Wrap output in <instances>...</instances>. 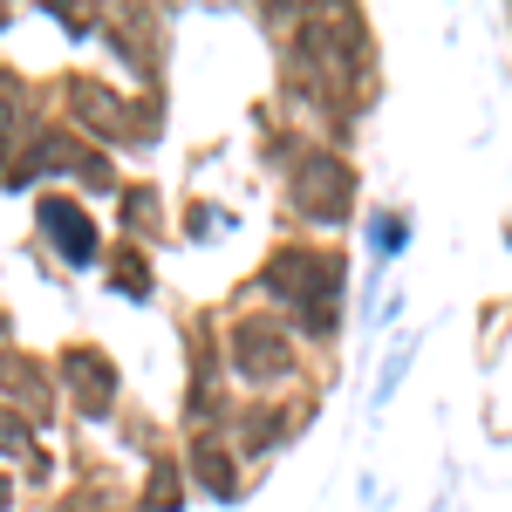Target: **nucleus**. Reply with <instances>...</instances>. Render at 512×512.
Instances as JSON below:
<instances>
[{
    "instance_id": "obj_1",
    "label": "nucleus",
    "mask_w": 512,
    "mask_h": 512,
    "mask_svg": "<svg viewBox=\"0 0 512 512\" xmlns=\"http://www.w3.org/2000/svg\"><path fill=\"white\" fill-rule=\"evenodd\" d=\"M294 205H301L308 219H321V226H335V219L349 212V171L315 158L308 171H294Z\"/></svg>"
},
{
    "instance_id": "obj_3",
    "label": "nucleus",
    "mask_w": 512,
    "mask_h": 512,
    "mask_svg": "<svg viewBox=\"0 0 512 512\" xmlns=\"http://www.w3.org/2000/svg\"><path fill=\"white\" fill-rule=\"evenodd\" d=\"M41 226H48V239L69 253V260H96V233H89V219H82V205H69V198H48L41 205Z\"/></svg>"
},
{
    "instance_id": "obj_8",
    "label": "nucleus",
    "mask_w": 512,
    "mask_h": 512,
    "mask_svg": "<svg viewBox=\"0 0 512 512\" xmlns=\"http://www.w3.org/2000/svg\"><path fill=\"white\" fill-rule=\"evenodd\" d=\"M0 506H7V478H0Z\"/></svg>"
},
{
    "instance_id": "obj_4",
    "label": "nucleus",
    "mask_w": 512,
    "mask_h": 512,
    "mask_svg": "<svg viewBox=\"0 0 512 512\" xmlns=\"http://www.w3.org/2000/svg\"><path fill=\"white\" fill-rule=\"evenodd\" d=\"M62 383H76V403L82 410H103L110 390H117V376H110V362L96 349H69L62 355Z\"/></svg>"
},
{
    "instance_id": "obj_5",
    "label": "nucleus",
    "mask_w": 512,
    "mask_h": 512,
    "mask_svg": "<svg viewBox=\"0 0 512 512\" xmlns=\"http://www.w3.org/2000/svg\"><path fill=\"white\" fill-rule=\"evenodd\" d=\"M69 103H76V110L96 123V130H117V123H123V103H110L96 82H69Z\"/></svg>"
},
{
    "instance_id": "obj_7",
    "label": "nucleus",
    "mask_w": 512,
    "mask_h": 512,
    "mask_svg": "<svg viewBox=\"0 0 512 512\" xmlns=\"http://www.w3.org/2000/svg\"><path fill=\"white\" fill-rule=\"evenodd\" d=\"M21 451H28V424L0 410V458H21Z\"/></svg>"
},
{
    "instance_id": "obj_6",
    "label": "nucleus",
    "mask_w": 512,
    "mask_h": 512,
    "mask_svg": "<svg viewBox=\"0 0 512 512\" xmlns=\"http://www.w3.org/2000/svg\"><path fill=\"white\" fill-rule=\"evenodd\" d=\"M198 478H205V492H219V499L233 492V465H226V451H219V444H205V451H198Z\"/></svg>"
},
{
    "instance_id": "obj_2",
    "label": "nucleus",
    "mask_w": 512,
    "mask_h": 512,
    "mask_svg": "<svg viewBox=\"0 0 512 512\" xmlns=\"http://www.w3.org/2000/svg\"><path fill=\"white\" fill-rule=\"evenodd\" d=\"M233 362L253 376V383H274L280 369H287V349H280V328H267V321H246L233 335Z\"/></svg>"
}]
</instances>
